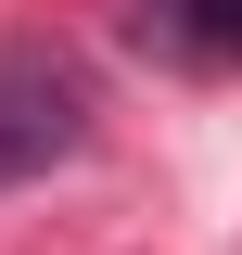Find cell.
I'll use <instances>...</instances> for the list:
<instances>
[{
    "instance_id": "1",
    "label": "cell",
    "mask_w": 242,
    "mask_h": 255,
    "mask_svg": "<svg viewBox=\"0 0 242 255\" xmlns=\"http://www.w3.org/2000/svg\"><path fill=\"white\" fill-rule=\"evenodd\" d=\"M90 140V77L64 51H0V191H26V179H51L64 153Z\"/></svg>"
}]
</instances>
